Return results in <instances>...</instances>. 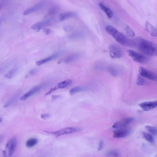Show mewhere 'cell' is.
Wrapping results in <instances>:
<instances>
[{
	"label": "cell",
	"mask_w": 157,
	"mask_h": 157,
	"mask_svg": "<svg viewBox=\"0 0 157 157\" xmlns=\"http://www.w3.org/2000/svg\"><path fill=\"white\" fill-rule=\"evenodd\" d=\"M130 128H123L117 129L114 132L113 137L116 138H121L126 137L131 133Z\"/></svg>",
	"instance_id": "obj_11"
},
{
	"label": "cell",
	"mask_w": 157,
	"mask_h": 157,
	"mask_svg": "<svg viewBox=\"0 0 157 157\" xmlns=\"http://www.w3.org/2000/svg\"><path fill=\"white\" fill-rule=\"evenodd\" d=\"M44 86V84L40 85L34 87L27 93H26L20 98L21 100L24 101L32 96L35 93L39 91Z\"/></svg>",
	"instance_id": "obj_13"
},
{
	"label": "cell",
	"mask_w": 157,
	"mask_h": 157,
	"mask_svg": "<svg viewBox=\"0 0 157 157\" xmlns=\"http://www.w3.org/2000/svg\"><path fill=\"white\" fill-rule=\"evenodd\" d=\"M83 90V88L80 87H76L70 90L69 93L71 95H72L76 93L81 91Z\"/></svg>",
	"instance_id": "obj_30"
},
{
	"label": "cell",
	"mask_w": 157,
	"mask_h": 157,
	"mask_svg": "<svg viewBox=\"0 0 157 157\" xmlns=\"http://www.w3.org/2000/svg\"><path fill=\"white\" fill-rule=\"evenodd\" d=\"M84 36V34L82 33L77 32L71 34L69 36V38L71 39H79L83 38Z\"/></svg>",
	"instance_id": "obj_24"
},
{
	"label": "cell",
	"mask_w": 157,
	"mask_h": 157,
	"mask_svg": "<svg viewBox=\"0 0 157 157\" xmlns=\"http://www.w3.org/2000/svg\"><path fill=\"white\" fill-rule=\"evenodd\" d=\"M139 106L144 111H147L153 109L157 106L156 101L143 102Z\"/></svg>",
	"instance_id": "obj_12"
},
{
	"label": "cell",
	"mask_w": 157,
	"mask_h": 157,
	"mask_svg": "<svg viewBox=\"0 0 157 157\" xmlns=\"http://www.w3.org/2000/svg\"><path fill=\"white\" fill-rule=\"evenodd\" d=\"M134 120L133 117L125 118L115 123L113 125V127L116 129L124 128Z\"/></svg>",
	"instance_id": "obj_7"
},
{
	"label": "cell",
	"mask_w": 157,
	"mask_h": 157,
	"mask_svg": "<svg viewBox=\"0 0 157 157\" xmlns=\"http://www.w3.org/2000/svg\"><path fill=\"white\" fill-rule=\"evenodd\" d=\"M48 3V1L46 0L40 2L35 5L27 9L24 11L23 14L26 15L31 14L45 7Z\"/></svg>",
	"instance_id": "obj_5"
},
{
	"label": "cell",
	"mask_w": 157,
	"mask_h": 157,
	"mask_svg": "<svg viewBox=\"0 0 157 157\" xmlns=\"http://www.w3.org/2000/svg\"><path fill=\"white\" fill-rule=\"evenodd\" d=\"M105 65L103 62H98L96 64L95 67L96 69L98 70H102L104 68Z\"/></svg>",
	"instance_id": "obj_31"
},
{
	"label": "cell",
	"mask_w": 157,
	"mask_h": 157,
	"mask_svg": "<svg viewBox=\"0 0 157 157\" xmlns=\"http://www.w3.org/2000/svg\"><path fill=\"white\" fill-rule=\"evenodd\" d=\"M44 32L46 35H48L51 33V30L50 29H46L44 30Z\"/></svg>",
	"instance_id": "obj_37"
},
{
	"label": "cell",
	"mask_w": 157,
	"mask_h": 157,
	"mask_svg": "<svg viewBox=\"0 0 157 157\" xmlns=\"http://www.w3.org/2000/svg\"><path fill=\"white\" fill-rule=\"evenodd\" d=\"M3 119L2 118H0V123H1L2 122Z\"/></svg>",
	"instance_id": "obj_42"
},
{
	"label": "cell",
	"mask_w": 157,
	"mask_h": 157,
	"mask_svg": "<svg viewBox=\"0 0 157 157\" xmlns=\"http://www.w3.org/2000/svg\"><path fill=\"white\" fill-rule=\"evenodd\" d=\"M79 57V55L78 53L71 54L65 58L64 60V62L65 63H69L77 60Z\"/></svg>",
	"instance_id": "obj_19"
},
{
	"label": "cell",
	"mask_w": 157,
	"mask_h": 157,
	"mask_svg": "<svg viewBox=\"0 0 157 157\" xmlns=\"http://www.w3.org/2000/svg\"><path fill=\"white\" fill-rule=\"evenodd\" d=\"M3 155L5 156H6V151L5 150L3 151Z\"/></svg>",
	"instance_id": "obj_40"
},
{
	"label": "cell",
	"mask_w": 157,
	"mask_h": 157,
	"mask_svg": "<svg viewBox=\"0 0 157 157\" xmlns=\"http://www.w3.org/2000/svg\"><path fill=\"white\" fill-rule=\"evenodd\" d=\"M108 49L110 56L113 58H120L123 56L121 49L115 44H112L109 46Z\"/></svg>",
	"instance_id": "obj_6"
},
{
	"label": "cell",
	"mask_w": 157,
	"mask_h": 157,
	"mask_svg": "<svg viewBox=\"0 0 157 157\" xmlns=\"http://www.w3.org/2000/svg\"><path fill=\"white\" fill-rule=\"evenodd\" d=\"M146 83V80L140 75H138L136 80L137 84L139 86H144Z\"/></svg>",
	"instance_id": "obj_27"
},
{
	"label": "cell",
	"mask_w": 157,
	"mask_h": 157,
	"mask_svg": "<svg viewBox=\"0 0 157 157\" xmlns=\"http://www.w3.org/2000/svg\"><path fill=\"white\" fill-rule=\"evenodd\" d=\"M145 29L147 32L150 33L152 36L157 37L156 28H154L148 21H147L145 24Z\"/></svg>",
	"instance_id": "obj_16"
},
{
	"label": "cell",
	"mask_w": 157,
	"mask_h": 157,
	"mask_svg": "<svg viewBox=\"0 0 157 157\" xmlns=\"http://www.w3.org/2000/svg\"><path fill=\"white\" fill-rule=\"evenodd\" d=\"M57 89H58V88L57 86L55 87L54 88H51L50 91H49L46 94H45V95H49V94H50L53 92L55 91Z\"/></svg>",
	"instance_id": "obj_33"
},
{
	"label": "cell",
	"mask_w": 157,
	"mask_h": 157,
	"mask_svg": "<svg viewBox=\"0 0 157 157\" xmlns=\"http://www.w3.org/2000/svg\"><path fill=\"white\" fill-rule=\"evenodd\" d=\"M38 142V140L36 138H30L26 141V145L28 147H32L36 145Z\"/></svg>",
	"instance_id": "obj_20"
},
{
	"label": "cell",
	"mask_w": 157,
	"mask_h": 157,
	"mask_svg": "<svg viewBox=\"0 0 157 157\" xmlns=\"http://www.w3.org/2000/svg\"><path fill=\"white\" fill-rule=\"evenodd\" d=\"M53 22V19H50L37 22L34 24L31 28L35 30H39L52 24Z\"/></svg>",
	"instance_id": "obj_10"
},
{
	"label": "cell",
	"mask_w": 157,
	"mask_h": 157,
	"mask_svg": "<svg viewBox=\"0 0 157 157\" xmlns=\"http://www.w3.org/2000/svg\"><path fill=\"white\" fill-rule=\"evenodd\" d=\"M2 8V6L1 4H0V10H1Z\"/></svg>",
	"instance_id": "obj_41"
},
{
	"label": "cell",
	"mask_w": 157,
	"mask_h": 157,
	"mask_svg": "<svg viewBox=\"0 0 157 157\" xmlns=\"http://www.w3.org/2000/svg\"><path fill=\"white\" fill-rule=\"evenodd\" d=\"M4 138V136L3 135L0 136V144L2 143L3 141Z\"/></svg>",
	"instance_id": "obj_39"
},
{
	"label": "cell",
	"mask_w": 157,
	"mask_h": 157,
	"mask_svg": "<svg viewBox=\"0 0 157 157\" xmlns=\"http://www.w3.org/2000/svg\"><path fill=\"white\" fill-rule=\"evenodd\" d=\"M139 73L140 75L142 77L152 81L157 80V76L155 73L143 67H140L139 69Z\"/></svg>",
	"instance_id": "obj_8"
},
{
	"label": "cell",
	"mask_w": 157,
	"mask_h": 157,
	"mask_svg": "<svg viewBox=\"0 0 157 157\" xmlns=\"http://www.w3.org/2000/svg\"><path fill=\"white\" fill-rule=\"evenodd\" d=\"M145 128L152 135L155 136L157 135V128L156 127L150 126V125H146Z\"/></svg>",
	"instance_id": "obj_23"
},
{
	"label": "cell",
	"mask_w": 157,
	"mask_h": 157,
	"mask_svg": "<svg viewBox=\"0 0 157 157\" xmlns=\"http://www.w3.org/2000/svg\"><path fill=\"white\" fill-rule=\"evenodd\" d=\"M50 116V115L49 114H44L42 115L41 117L43 119H46L49 118Z\"/></svg>",
	"instance_id": "obj_35"
},
{
	"label": "cell",
	"mask_w": 157,
	"mask_h": 157,
	"mask_svg": "<svg viewBox=\"0 0 157 157\" xmlns=\"http://www.w3.org/2000/svg\"><path fill=\"white\" fill-rule=\"evenodd\" d=\"M108 33L113 36L118 42L125 46L133 47L135 42L133 40L127 37L123 34L111 26H107L105 28Z\"/></svg>",
	"instance_id": "obj_1"
},
{
	"label": "cell",
	"mask_w": 157,
	"mask_h": 157,
	"mask_svg": "<svg viewBox=\"0 0 157 157\" xmlns=\"http://www.w3.org/2000/svg\"><path fill=\"white\" fill-rule=\"evenodd\" d=\"M81 131H82V129L80 128L75 127H68L59 130L57 131L46 132L47 133L53 134V135L58 137L64 135V134L79 132Z\"/></svg>",
	"instance_id": "obj_4"
},
{
	"label": "cell",
	"mask_w": 157,
	"mask_h": 157,
	"mask_svg": "<svg viewBox=\"0 0 157 157\" xmlns=\"http://www.w3.org/2000/svg\"><path fill=\"white\" fill-rule=\"evenodd\" d=\"M17 144L16 137H13L9 140L6 145V148L8 150V156L10 157L12 156L15 151Z\"/></svg>",
	"instance_id": "obj_9"
},
{
	"label": "cell",
	"mask_w": 157,
	"mask_h": 157,
	"mask_svg": "<svg viewBox=\"0 0 157 157\" xmlns=\"http://www.w3.org/2000/svg\"><path fill=\"white\" fill-rule=\"evenodd\" d=\"M104 142L102 141H100L99 144V147L98 149V150L100 151L102 150V149L103 146H104Z\"/></svg>",
	"instance_id": "obj_34"
},
{
	"label": "cell",
	"mask_w": 157,
	"mask_h": 157,
	"mask_svg": "<svg viewBox=\"0 0 157 157\" xmlns=\"http://www.w3.org/2000/svg\"><path fill=\"white\" fill-rule=\"evenodd\" d=\"M106 155L108 156L118 157L119 156V154L117 150H113L107 152Z\"/></svg>",
	"instance_id": "obj_29"
},
{
	"label": "cell",
	"mask_w": 157,
	"mask_h": 157,
	"mask_svg": "<svg viewBox=\"0 0 157 157\" xmlns=\"http://www.w3.org/2000/svg\"><path fill=\"white\" fill-rule=\"evenodd\" d=\"M142 134L143 137L147 141L152 144L154 143V138L150 134L146 132H142Z\"/></svg>",
	"instance_id": "obj_22"
},
{
	"label": "cell",
	"mask_w": 157,
	"mask_h": 157,
	"mask_svg": "<svg viewBox=\"0 0 157 157\" xmlns=\"http://www.w3.org/2000/svg\"><path fill=\"white\" fill-rule=\"evenodd\" d=\"M60 10V8L58 6H55L51 8L48 11V14L54 15L56 14Z\"/></svg>",
	"instance_id": "obj_28"
},
{
	"label": "cell",
	"mask_w": 157,
	"mask_h": 157,
	"mask_svg": "<svg viewBox=\"0 0 157 157\" xmlns=\"http://www.w3.org/2000/svg\"><path fill=\"white\" fill-rule=\"evenodd\" d=\"M76 15V13L73 12L62 13L59 15V19L60 21H63L70 18L74 17Z\"/></svg>",
	"instance_id": "obj_18"
},
{
	"label": "cell",
	"mask_w": 157,
	"mask_h": 157,
	"mask_svg": "<svg viewBox=\"0 0 157 157\" xmlns=\"http://www.w3.org/2000/svg\"><path fill=\"white\" fill-rule=\"evenodd\" d=\"M139 47L141 51L146 55L154 56L157 55V45L154 42L142 39L139 43Z\"/></svg>",
	"instance_id": "obj_2"
},
{
	"label": "cell",
	"mask_w": 157,
	"mask_h": 157,
	"mask_svg": "<svg viewBox=\"0 0 157 157\" xmlns=\"http://www.w3.org/2000/svg\"><path fill=\"white\" fill-rule=\"evenodd\" d=\"M108 70L111 75L116 77L120 74L122 70L117 66L112 65L108 67Z\"/></svg>",
	"instance_id": "obj_14"
},
{
	"label": "cell",
	"mask_w": 157,
	"mask_h": 157,
	"mask_svg": "<svg viewBox=\"0 0 157 157\" xmlns=\"http://www.w3.org/2000/svg\"><path fill=\"white\" fill-rule=\"evenodd\" d=\"M59 96V95L53 96L52 97V99L53 100L55 99V98H57Z\"/></svg>",
	"instance_id": "obj_38"
},
{
	"label": "cell",
	"mask_w": 157,
	"mask_h": 157,
	"mask_svg": "<svg viewBox=\"0 0 157 157\" xmlns=\"http://www.w3.org/2000/svg\"><path fill=\"white\" fill-rule=\"evenodd\" d=\"M125 32L128 36L132 37L135 35L133 30L128 25H127L125 28Z\"/></svg>",
	"instance_id": "obj_25"
},
{
	"label": "cell",
	"mask_w": 157,
	"mask_h": 157,
	"mask_svg": "<svg viewBox=\"0 0 157 157\" xmlns=\"http://www.w3.org/2000/svg\"><path fill=\"white\" fill-rule=\"evenodd\" d=\"M1 21L0 20V23H1Z\"/></svg>",
	"instance_id": "obj_43"
},
{
	"label": "cell",
	"mask_w": 157,
	"mask_h": 157,
	"mask_svg": "<svg viewBox=\"0 0 157 157\" xmlns=\"http://www.w3.org/2000/svg\"><path fill=\"white\" fill-rule=\"evenodd\" d=\"M100 8L104 11L106 14L109 18H111L113 16V12L109 8L102 3H100L99 4Z\"/></svg>",
	"instance_id": "obj_17"
},
{
	"label": "cell",
	"mask_w": 157,
	"mask_h": 157,
	"mask_svg": "<svg viewBox=\"0 0 157 157\" xmlns=\"http://www.w3.org/2000/svg\"><path fill=\"white\" fill-rule=\"evenodd\" d=\"M37 70L36 69H33L30 71V73L31 75H33L37 72Z\"/></svg>",
	"instance_id": "obj_36"
},
{
	"label": "cell",
	"mask_w": 157,
	"mask_h": 157,
	"mask_svg": "<svg viewBox=\"0 0 157 157\" xmlns=\"http://www.w3.org/2000/svg\"><path fill=\"white\" fill-rule=\"evenodd\" d=\"M17 70V68L15 67L12 69L5 75V77L9 79L12 78L16 72Z\"/></svg>",
	"instance_id": "obj_26"
},
{
	"label": "cell",
	"mask_w": 157,
	"mask_h": 157,
	"mask_svg": "<svg viewBox=\"0 0 157 157\" xmlns=\"http://www.w3.org/2000/svg\"><path fill=\"white\" fill-rule=\"evenodd\" d=\"M71 83V80H67L58 84L57 86L58 89L63 88L70 86Z\"/></svg>",
	"instance_id": "obj_21"
},
{
	"label": "cell",
	"mask_w": 157,
	"mask_h": 157,
	"mask_svg": "<svg viewBox=\"0 0 157 157\" xmlns=\"http://www.w3.org/2000/svg\"><path fill=\"white\" fill-rule=\"evenodd\" d=\"M62 53V52H58L55 54L54 55H53L51 56L46 58V59L38 61L36 62V65L38 66H39L45 63H46L49 61L55 59V58L57 57H59L61 55Z\"/></svg>",
	"instance_id": "obj_15"
},
{
	"label": "cell",
	"mask_w": 157,
	"mask_h": 157,
	"mask_svg": "<svg viewBox=\"0 0 157 157\" xmlns=\"http://www.w3.org/2000/svg\"><path fill=\"white\" fill-rule=\"evenodd\" d=\"M73 27L71 26H65L64 28V30L66 32H69L71 31L73 29Z\"/></svg>",
	"instance_id": "obj_32"
},
{
	"label": "cell",
	"mask_w": 157,
	"mask_h": 157,
	"mask_svg": "<svg viewBox=\"0 0 157 157\" xmlns=\"http://www.w3.org/2000/svg\"><path fill=\"white\" fill-rule=\"evenodd\" d=\"M128 55L135 62L140 63H145L148 60V58L141 54L129 50L127 51Z\"/></svg>",
	"instance_id": "obj_3"
}]
</instances>
